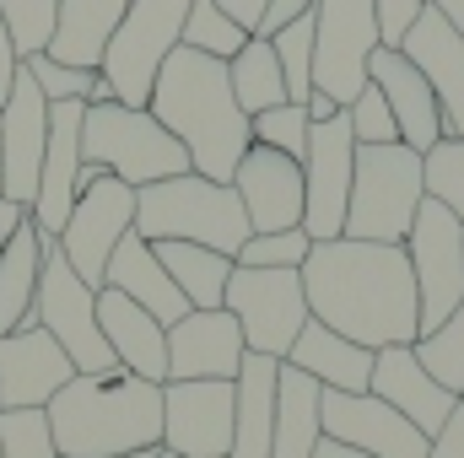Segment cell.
<instances>
[{
  "mask_svg": "<svg viewBox=\"0 0 464 458\" xmlns=\"http://www.w3.org/2000/svg\"><path fill=\"white\" fill-rule=\"evenodd\" d=\"M303 291L319 324H330L335 335L367 350L416 345L421 335L416 275H411L405 243H356V237L314 243L303 259Z\"/></svg>",
  "mask_w": 464,
  "mask_h": 458,
  "instance_id": "cell-1",
  "label": "cell"
},
{
  "mask_svg": "<svg viewBox=\"0 0 464 458\" xmlns=\"http://www.w3.org/2000/svg\"><path fill=\"white\" fill-rule=\"evenodd\" d=\"M146 109L157 114V124H168V135H179V146L189 151V167L200 178L232 184V167L254 146V129L232 98L227 60H211V54L179 43L162 60Z\"/></svg>",
  "mask_w": 464,
  "mask_h": 458,
  "instance_id": "cell-2",
  "label": "cell"
},
{
  "mask_svg": "<svg viewBox=\"0 0 464 458\" xmlns=\"http://www.w3.org/2000/svg\"><path fill=\"white\" fill-rule=\"evenodd\" d=\"M60 458H124L162 448V383L135 372H76L49 405Z\"/></svg>",
  "mask_w": 464,
  "mask_h": 458,
  "instance_id": "cell-3",
  "label": "cell"
},
{
  "mask_svg": "<svg viewBox=\"0 0 464 458\" xmlns=\"http://www.w3.org/2000/svg\"><path fill=\"white\" fill-rule=\"evenodd\" d=\"M135 232L146 243H200V248L237 259V248L248 243V216L232 184L179 173V178L135 189Z\"/></svg>",
  "mask_w": 464,
  "mask_h": 458,
  "instance_id": "cell-4",
  "label": "cell"
},
{
  "mask_svg": "<svg viewBox=\"0 0 464 458\" xmlns=\"http://www.w3.org/2000/svg\"><path fill=\"white\" fill-rule=\"evenodd\" d=\"M82 162L124 178L130 189L195 173L189 151L179 146V135H168V124H157L151 109H124V103H87V114H82Z\"/></svg>",
  "mask_w": 464,
  "mask_h": 458,
  "instance_id": "cell-5",
  "label": "cell"
},
{
  "mask_svg": "<svg viewBox=\"0 0 464 458\" xmlns=\"http://www.w3.org/2000/svg\"><path fill=\"white\" fill-rule=\"evenodd\" d=\"M421 200H427L421 151H411L400 140L394 146H356L346 237H356V243H405Z\"/></svg>",
  "mask_w": 464,
  "mask_h": 458,
  "instance_id": "cell-6",
  "label": "cell"
},
{
  "mask_svg": "<svg viewBox=\"0 0 464 458\" xmlns=\"http://www.w3.org/2000/svg\"><path fill=\"white\" fill-rule=\"evenodd\" d=\"M195 0H130L119 33L109 38L103 54V81L124 109H146L162 60L184 43V16Z\"/></svg>",
  "mask_w": 464,
  "mask_h": 458,
  "instance_id": "cell-7",
  "label": "cell"
},
{
  "mask_svg": "<svg viewBox=\"0 0 464 458\" xmlns=\"http://www.w3.org/2000/svg\"><path fill=\"white\" fill-rule=\"evenodd\" d=\"M222 308L237 319L248 356H270V361H286L303 324L314 319L308 291H303V270H243L237 264Z\"/></svg>",
  "mask_w": 464,
  "mask_h": 458,
  "instance_id": "cell-8",
  "label": "cell"
},
{
  "mask_svg": "<svg viewBox=\"0 0 464 458\" xmlns=\"http://www.w3.org/2000/svg\"><path fill=\"white\" fill-rule=\"evenodd\" d=\"M33 324L60 340V350L71 356L76 372H119L114 350L98 329V291L65 264L60 243H44V275H38Z\"/></svg>",
  "mask_w": 464,
  "mask_h": 458,
  "instance_id": "cell-9",
  "label": "cell"
},
{
  "mask_svg": "<svg viewBox=\"0 0 464 458\" xmlns=\"http://www.w3.org/2000/svg\"><path fill=\"white\" fill-rule=\"evenodd\" d=\"M124 232H135V189L124 178H114V173H103V178H92L76 195V205H71V216H65V227H60L54 243H60L65 264L92 291H103L109 259H114V248L124 243Z\"/></svg>",
  "mask_w": 464,
  "mask_h": 458,
  "instance_id": "cell-10",
  "label": "cell"
},
{
  "mask_svg": "<svg viewBox=\"0 0 464 458\" xmlns=\"http://www.w3.org/2000/svg\"><path fill=\"white\" fill-rule=\"evenodd\" d=\"M405 259L416 275V308H421V335H427L464 302V227L438 200H421L405 237Z\"/></svg>",
  "mask_w": 464,
  "mask_h": 458,
  "instance_id": "cell-11",
  "label": "cell"
},
{
  "mask_svg": "<svg viewBox=\"0 0 464 458\" xmlns=\"http://www.w3.org/2000/svg\"><path fill=\"white\" fill-rule=\"evenodd\" d=\"M372 49V0H314V92H330L341 109H351V98L367 87Z\"/></svg>",
  "mask_w": 464,
  "mask_h": 458,
  "instance_id": "cell-12",
  "label": "cell"
},
{
  "mask_svg": "<svg viewBox=\"0 0 464 458\" xmlns=\"http://www.w3.org/2000/svg\"><path fill=\"white\" fill-rule=\"evenodd\" d=\"M351 173H356V140H351L346 114H335L330 124H314L308 157H303V232L314 243L346 237Z\"/></svg>",
  "mask_w": 464,
  "mask_h": 458,
  "instance_id": "cell-13",
  "label": "cell"
},
{
  "mask_svg": "<svg viewBox=\"0 0 464 458\" xmlns=\"http://www.w3.org/2000/svg\"><path fill=\"white\" fill-rule=\"evenodd\" d=\"M237 388L222 377L162 383V448L179 458H227Z\"/></svg>",
  "mask_w": 464,
  "mask_h": 458,
  "instance_id": "cell-14",
  "label": "cell"
},
{
  "mask_svg": "<svg viewBox=\"0 0 464 458\" xmlns=\"http://www.w3.org/2000/svg\"><path fill=\"white\" fill-rule=\"evenodd\" d=\"M44 146H49V98L38 92L27 65H16V81L0 103V195L27 205V211L38 195Z\"/></svg>",
  "mask_w": 464,
  "mask_h": 458,
  "instance_id": "cell-15",
  "label": "cell"
},
{
  "mask_svg": "<svg viewBox=\"0 0 464 458\" xmlns=\"http://www.w3.org/2000/svg\"><path fill=\"white\" fill-rule=\"evenodd\" d=\"M232 195L243 200L248 232H286L303 227V162L270 151V146H248L232 167Z\"/></svg>",
  "mask_w": 464,
  "mask_h": 458,
  "instance_id": "cell-16",
  "label": "cell"
},
{
  "mask_svg": "<svg viewBox=\"0 0 464 458\" xmlns=\"http://www.w3.org/2000/svg\"><path fill=\"white\" fill-rule=\"evenodd\" d=\"M324 437L362 448L372 458H427V437L378 394H335L324 388Z\"/></svg>",
  "mask_w": 464,
  "mask_h": 458,
  "instance_id": "cell-17",
  "label": "cell"
},
{
  "mask_svg": "<svg viewBox=\"0 0 464 458\" xmlns=\"http://www.w3.org/2000/svg\"><path fill=\"white\" fill-rule=\"evenodd\" d=\"M400 54L432 87V98L443 109V140H464V38L443 22V11L432 0L416 16V27L400 38Z\"/></svg>",
  "mask_w": 464,
  "mask_h": 458,
  "instance_id": "cell-18",
  "label": "cell"
},
{
  "mask_svg": "<svg viewBox=\"0 0 464 458\" xmlns=\"http://www.w3.org/2000/svg\"><path fill=\"white\" fill-rule=\"evenodd\" d=\"M71 377L76 367L49 329L27 324L16 335H0V405L5 410H44Z\"/></svg>",
  "mask_w": 464,
  "mask_h": 458,
  "instance_id": "cell-19",
  "label": "cell"
},
{
  "mask_svg": "<svg viewBox=\"0 0 464 458\" xmlns=\"http://www.w3.org/2000/svg\"><path fill=\"white\" fill-rule=\"evenodd\" d=\"M243 356H248V345L227 308H211V313L195 308L168 329V383H200V377L232 383Z\"/></svg>",
  "mask_w": 464,
  "mask_h": 458,
  "instance_id": "cell-20",
  "label": "cell"
},
{
  "mask_svg": "<svg viewBox=\"0 0 464 458\" xmlns=\"http://www.w3.org/2000/svg\"><path fill=\"white\" fill-rule=\"evenodd\" d=\"M367 394H378L383 405H394L427 443L449 426V415H454V394L416 361V350L411 345H383L378 356H372V383H367Z\"/></svg>",
  "mask_w": 464,
  "mask_h": 458,
  "instance_id": "cell-21",
  "label": "cell"
},
{
  "mask_svg": "<svg viewBox=\"0 0 464 458\" xmlns=\"http://www.w3.org/2000/svg\"><path fill=\"white\" fill-rule=\"evenodd\" d=\"M367 81L383 92V103H389V114L400 124V146H411V151H432L438 140H443V109H438V98H432V87L421 81V71L400 54V49H372V60H367Z\"/></svg>",
  "mask_w": 464,
  "mask_h": 458,
  "instance_id": "cell-22",
  "label": "cell"
},
{
  "mask_svg": "<svg viewBox=\"0 0 464 458\" xmlns=\"http://www.w3.org/2000/svg\"><path fill=\"white\" fill-rule=\"evenodd\" d=\"M98 329L124 372H135L146 383H168V329L146 308H135L114 286H103L98 291Z\"/></svg>",
  "mask_w": 464,
  "mask_h": 458,
  "instance_id": "cell-23",
  "label": "cell"
},
{
  "mask_svg": "<svg viewBox=\"0 0 464 458\" xmlns=\"http://www.w3.org/2000/svg\"><path fill=\"white\" fill-rule=\"evenodd\" d=\"M103 286H114L119 297H130L135 308H146L162 329H173L184 313H195L189 302H184V291L173 286V275L162 270V259H157V248L140 237V232H124V243L114 248V259H109V275H103Z\"/></svg>",
  "mask_w": 464,
  "mask_h": 458,
  "instance_id": "cell-24",
  "label": "cell"
},
{
  "mask_svg": "<svg viewBox=\"0 0 464 458\" xmlns=\"http://www.w3.org/2000/svg\"><path fill=\"white\" fill-rule=\"evenodd\" d=\"M372 356H378V350H367V345L335 335L330 324L308 319L303 335H297V345H292V356H286V367L308 372L319 388H335V394H367V383H372Z\"/></svg>",
  "mask_w": 464,
  "mask_h": 458,
  "instance_id": "cell-25",
  "label": "cell"
},
{
  "mask_svg": "<svg viewBox=\"0 0 464 458\" xmlns=\"http://www.w3.org/2000/svg\"><path fill=\"white\" fill-rule=\"evenodd\" d=\"M124 11H130V0H60L54 38L44 54L60 65H76V71H103L109 38L119 33Z\"/></svg>",
  "mask_w": 464,
  "mask_h": 458,
  "instance_id": "cell-26",
  "label": "cell"
},
{
  "mask_svg": "<svg viewBox=\"0 0 464 458\" xmlns=\"http://www.w3.org/2000/svg\"><path fill=\"white\" fill-rule=\"evenodd\" d=\"M324 443V388L281 361L276 383V432H270V458H314Z\"/></svg>",
  "mask_w": 464,
  "mask_h": 458,
  "instance_id": "cell-27",
  "label": "cell"
},
{
  "mask_svg": "<svg viewBox=\"0 0 464 458\" xmlns=\"http://www.w3.org/2000/svg\"><path fill=\"white\" fill-rule=\"evenodd\" d=\"M276 383L281 361L270 356H243L232 388H237V415H232V453L227 458H270V432H276Z\"/></svg>",
  "mask_w": 464,
  "mask_h": 458,
  "instance_id": "cell-28",
  "label": "cell"
},
{
  "mask_svg": "<svg viewBox=\"0 0 464 458\" xmlns=\"http://www.w3.org/2000/svg\"><path fill=\"white\" fill-rule=\"evenodd\" d=\"M44 243L33 227V216L0 243V335H16L33 324V302H38V275H44Z\"/></svg>",
  "mask_w": 464,
  "mask_h": 458,
  "instance_id": "cell-29",
  "label": "cell"
},
{
  "mask_svg": "<svg viewBox=\"0 0 464 458\" xmlns=\"http://www.w3.org/2000/svg\"><path fill=\"white\" fill-rule=\"evenodd\" d=\"M151 248H157L162 270L173 275V286L184 291V302H189V308L211 313V308H222V302H227V281H232V270H237L227 253L200 248V243H151Z\"/></svg>",
  "mask_w": 464,
  "mask_h": 458,
  "instance_id": "cell-30",
  "label": "cell"
},
{
  "mask_svg": "<svg viewBox=\"0 0 464 458\" xmlns=\"http://www.w3.org/2000/svg\"><path fill=\"white\" fill-rule=\"evenodd\" d=\"M227 76H232V98H237V109H243L248 119L270 114V109H281V103H292L270 38H248V43L227 60Z\"/></svg>",
  "mask_w": 464,
  "mask_h": 458,
  "instance_id": "cell-31",
  "label": "cell"
},
{
  "mask_svg": "<svg viewBox=\"0 0 464 458\" xmlns=\"http://www.w3.org/2000/svg\"><path fill=\"white\" fill-rule=\"evenodd\" d=\"M411 350H416V361H421L454 399H464V302L438 324V329H427Z\"/></svg>",
  "mask_w": 464,
  "mask_h": 458,
  "instance_id": "cell-32",
  "label": "cell"
},
{
  "mask_svg": "<svg viewBox=\"0 0 464 458\" xmlns=\"http://www.w3.org/2000/svg\"><path fill=\"white\" fill-rule=\"evenodd\" d=\"M22 65H27V76L38 81V92H44L49 103H114L103 71H76V65L49 60V54H33V60H22Z\"/></svg>",
  "mask_w": 464,
  "mask_h": 458,
  "instance_id": "cell-33",
  "label": "cell"
},
{
  "mask_svg": "<svg viewBox=\"0 0 464 458\" xmlns=\"http://www.w3.org/2000/svg\"><path fill=\"white\" fill-rule=\"evenodd\" d=\"M243 43H248V33L232 22L217 0H195L189 5V16H184V49H200L211 60H232Z\"/></svg>",
  "mask_w": 464,
  "mask_h": 458,
  "instance_id": "cell-34",
  "label": "cell"
},
{
  "mask_svg": "<svg viewBox=\"0 0 464 458\" xmlns=\"http://www.w3.org/2000/svg\"><path fill=\"white\" fill-rule=\"evenodd\" d=\"M54 16H60V0H0V22H5V33H11L16 60H33V54L49 49Z\"/></svg>",
  "mask_w": 464,
  "mask_h": 458,
  "instance_id": "cell-35",
  "label": "cell"
},
{
  "mask_svg": "<svg viewBox=\"0 0 464 458\" xmlns=\"http://www.w3.org/2000/svg\"><path fill=\"white\" fill-rule=\"evenodd\" d=\"M421 178H427V200H438L464 227V140H438L421 157Z\"/></svg>",
  "mask_w": 464,
  "mask_h": 458,
  "instance_id": "cell-36",
  "label": "cell"
},
{
  "mask_svg": "<svg viewBox=\"0 0 464 458\" xmlns=\"http://www.w3.org/2000/svg\"><path fill=\"white\" fill-rule=\"evenodd\" d=\"M308 248H314V237H308L303 227L248 232V243L237 248V259H232V264H243V270H303Z\"/></svg>",
  "mask_w": 464,
  "mask_h": 458,
  "instance_id": "cell-37",
  "label": "cell"
},
{
  "mask_svg": "<svg viewBox=\"0 0 464 458\" xmlns=\"http://www.w3.org/2000/svg\"><path fill=\"white\" fill-rule=\"evenodd\" d=\"M248 129H254V146H270V151H281V157H292V162L308 157L314 124H308V109H303V103H281V109H270V114H254Z\"/></svg>",
  "mask_w": 464,
  "mask_h": 458,
  "instance_id": "cell-38",
  "label": "cell"
},
{
  "mask_svg": "<svg viewBox=\"0 0 464 458\" xmlns=\"http://www.w3.org/2000/svg\"><path fill=\"white\" fill-rule=\"evenodd\" d=\"M0 458H60L49 410H0Z\"/></svg>",
  "mask_w": 464,
  "mask_h": 458,
  "instance_id": "cell-39",
  "label": "cell"
},
{
  "mask_svg": "<svg viewBox=\"0 0 464 458\" xmlns=\"http://www.w3.org/2000/svg\"><path fill=\"white\" fill-rule=\"evenodd\" d=\"M346 124H351V140H356V146H394V140H400V124H394L389 103H383V92H378L372 81L351 98Z\"/></svg>",
  "mask_w": 464,
  "mask_h": 458,
  "instance_id": "cell-40",
  "label": "cell"
},
{
  "mask_svg": "<svg viewBox=\"0 0 464 458\" xmlns=\"http://www.w3.org/2000/svg\"><path fill=\"white\" fill-rule=\"evenodd\" d=\"M427 11V0H372V22H378V43L400 49V38L416 27V16Z\"/></svg>",
  "mask_w": 464,
  "mask_h": 458,
  "instance_id": "cell-41",
  "label": "cell"
},
{
  "mask_svg": "<svg viewBox=\"0 0 464 458\" xmlns=\"http://www.w3.org/2000/svg\"><path fill=\"white\" fill-rule=\"evenodd\" d=\"M308 11H314V0H270L265 16H259V27H254V38H276L281 27H292V22L308 16Z\"/></svg>",
  "mask_w": 464,
  "mask_h": 458,
  "instance_id": "cell-42",
  "label": "cell"
},
{
  "mask_svg": "<svg viewBox=\"0 0 464 458\" xmlns=\"http://www.w3.org/2000/svg\"><path fill=\"white\" fill-rule=\"evenodd\" d=\"M427 458H464V399L454 405V415H449V426L432 437V448Z\"/></svg>",
  "mask_w": 464,
  "mask_h": 458,
  "instance_id": "cell-43",
  "label": "cell"
},
{
  "mask_svg": "<svg viewBox=\"0 0 464 458\" xmlns=\"http://www.w3.org/2000/svg\"><path fill=\"white\" fill-rule=\"evenodd\" d=\"M217 5L227 11V16L243 27V33H248V38H254V27H259V16H265V5H270V0H217Z\"/></svg>",
  "mask_w": 464,
  "mask_h": 458,
  "instance_id": "cell-44",
  "label": "cell"
},
{
  "mask_svg": "<svg viewBox=\"0 0 464 458\" xmlns=\"http://www.w3.org/2000/svg\"><path fill=\"white\" fill-rule=\"evenodd\" d=\"M16 49H11V33H5V22H0V103H5V92H11V81H16Z\"/></svg>",
  "mask_w": 464,
  "mask_h": 458,
  "instance_id": "cell-45",
  "label": "cell"
},
{
  "mask_svg": "<svg viewBox=\"0 0 464 458\" xmlns=\"http://www.w3.org/2000/svg\"><path fill=\"white\" fill-rule=\"evenodd\" d=\"M303 109H308V124H330L335 114H346L330 92H308V103H303Z\"/></svg>",
  "mask_w": 464,
  "mask_h": 458,
  "instance_id": "cell-46",
  "label": "cell"
},
{
  "mask_svg": "<svg viewBox=\"0 0 464 458\" xmlns=\"http://www.w3.org/2000/svg\"><path fill=\"white\" fill-rule=\"evenodd\" d=\"M22 222H27V205H16V200H5V195H0V243L22 227Z\"/></svg>",
  "mask_w": 464,
  "mask_h": 458,
  "instance_id": "cell-47",
  "label": "cell"
},
{
  "mask_svg": "<svg viewBox=\"0 0 464 458\" xmlns=\"http://www.w3.org/2000/svg\"><path fill=\"white\" fill-rule=\"evenodd\" d=\"M314 458H372V453H362V448H346V443H335V437H324V443L314 448Z\"/></svg>",
  "mask_w": 464,
  "mask_h": 458,
  "instance_id": "cell-48",
  "label": "cell"
},
{
  "mask_svg": "<svg viewBox=\"0 0 464 458\" xmlns=\"http://www.w3.org/2000/svg\"><path fill=\"white\" fill-rule=\"evenodd\" d=\"M432 5L443 11V22H449V27L464 38V0H432Z\"/></svg>",
  "mask_w": 464,
  "mask_h": 458,
  "instance_id": "cell-49",
  "label": "cell"
},
{
  "mask_svg": "<svg viewBox=\"0 0 464 458\" xmlns=\"http://www.w3.org/2000/svg\"><path fill=\"white\" fill-rule=\"evenodd\" d=\"M151 458H179V453H168V448H157V453H151Z\"/></svg>",
  "mask_w": 464,
  "mask_h": 458,
  "instance_id": "cell-50",
  "label": "cell"
},
{
  "mask_svg": "<svg viewBox=\"0 0 464 458\" xmlns=\"http://www.w3.org/2000/svg\"><path fill=\"white\" fill-rule=\"evenodd\" d=\"M151 453H157V448H151ZM151 453H124V458H151Z\"/></svg>",
  "mask_w": 464,
  "mask_h": 458,
  "instance_id": "cell-51",
  "label": "cell"
},
{
  "mask_svg": "<svg viewBox=\"0 0 464 458\" xmlns=\"http://www.w3.org/2000/svg\"><path fill=\"white\" fill-rule=\"evenodd\" d=\"M0 410H5V405H0Z\"/></svg>",
  "mask_w": 464,
  "mask_h": 458,
  "instance_id": "cell-52",
  "label": "cell"
}]
</instances>
